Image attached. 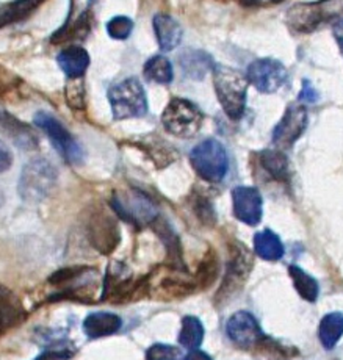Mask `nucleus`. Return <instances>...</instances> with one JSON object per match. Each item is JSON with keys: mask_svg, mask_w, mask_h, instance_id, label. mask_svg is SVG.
Wrapping results in <instances>:
<instances>
[{"mask_svg": "<svg viewBox=\"0 0 343 360\" xmlns=\"http://www.w3.org/2000/svg\"><path fill=\"white\" fill-rule=\"evenodd\" d=\"M4 204V195H2V191H0V205Z\"/></svg>", "mask_w": 343, "mask_h": 360, "instance_id": "obj_39", "label": "nucleus"}, {"mask_svg": "<svg viewBox=\"0 0 343 360\" xmlns=\"http://www.w3.org/2000/svg\"><path fill=\"white\" fill-rule=\"evenodd\" d=\"M299 101L304 102V103H313L318 101V93L317 89L312 86V83L309 80L303 82V89H301V94H299Z\"/></svg>", "mask_w": 343, "mask_h": 360, "instance_id": "obj_35", "label": "nucleus"}, {"mask_svg": "<svg viewBox=\"0 0 343 360\" xmlns=\"http://www.w3.org/2000/svg\"><path fill=\"white\" fill-rule=\"evenodd\" d=\"M153 227H154V232L159 235V238L164 245V249H167L169 268L185 271V266L182 262L181 240H179V237H177V233L173 231V227H171L167 221L162 218H157L153 223Z\"/></svg>", "mask_w": 343, "mask_h": 360, "instance_id": "obj_18", "label": "nucleus"}, {"mask_svg": "<svg viewBox=\"0 0 343 360\" xmlns=\"http://www.w3.org/2000/svg\"><path fill=\"white\" fill-rule=\"evenodd\" d=\"M13 165V154L10 148L0 140V174L5 171H8Z\"/></svg>", "mask_w": 343, "mask_h": 360, "instance_id": "obj_36", "label": "nucleus"}, {"mask_svg": "<svg viewBox=\"0 0 343 360\" xmlns=\"http://www.w3.org/2000/svg\"><path fill=\"white\" fill-rule=\"evenodd\" d=\"M65 99L66 103L75 112L85 110L86 107V91H85V82L82 77L77 79H67L65 86Z\"/></svg>", "mask_w": 343, "mask_h": 360, "instance_id": "obj_29", "label": "nucleus"}, {"mask_svg": "<svg viewBox=\"0 0 343 360\" xmlns=\"http://www.w3.org/2000/svg\"><path fill=\"white\" fill-rule=\"evenodd\" d=\"M177 61H179L185 77L190 80H202L205 75L214 72L215 69L214 58L207 52L198 49H185L177 57Z\"/></svg>", "mask_w": 343, "mask_h": 360, "instance_id": "obj_16", "label": "nucleus"}, {"mask_svg": "<svg viewBox=\"0 0 343 360\" xmlns=\"http://www.w3.org/2000/svg\"><path fill=\"white\" fill-rule=\"evenodd\" d=\"M226 334L232 343L243 349L259 348L266 337L256 316L246 310H240L229 318L228 324H226Z\"/></svg>", "mask_w": 343, "mask_h": 360, "instance_id": "obj_12", "label": "nucleus"}, {"mask_svg": "<svg viewBox=\"0 0 343 360\" xmlns=\"http://www.w3.org/2000/svg\"><path fill=\"white\" fill-rule=\"evenodd\" d=\"M343 13V0L297 4L287 11V25L299 33H311Z\"/></svg>", "mask_w": 343, "mask_h": 360, "instance_id": "obj_4", "label": "nucleus"}, {"mask_svg": "<svg viewBox=\"0 0 343 360\" xmlns=\"http://www.w3.org/2000/svg\"><path fill=\"white\" fill-rule=\"evenodd\" d=\"M0 134L24 150H35L39 146L38 135L27 126L25 122L19 121L11 113L0 110Z\"/></svg>", "mask_w": 343, "mask_h": 360, "instance_id": "obj_15", "label": "nucleus"}, {"mask_svg": "<svg viewBox=\"0 0 343 360\" xmlns=\"http://www.w3.org/2000/svg\"><path fill=\"white\" fill-rule=\"evenodd\" d=\"M254 252L260 259L276 262L284 257V245L276 233L265 229L254 235Z\"/></svg>", "mask_w": 343, "mask_h": 360, "instance_id": "obj_21", "label": "nucleus"}, {"mask_svg": "<svg viewBox=\"0 0 343 360\" xmlns=\"http://www.w3.org/2000/svg\"><path fill=\"white\" fill-rule=\"evenodd\" d=\"M112 207L119 218L135 226L153 224L159 218L157 205L140 191L115 193Z\"/></svg>", "mask_w": 343, "mask_h": 360, "instance_id": "obj_9", "label": "nucleus"}, {"mask_svg": "<svg viewBox=\"0 0 343 360\" xmlns=\"http://www.w3.org/2000/svg\"><path fill=\"white\" fill-rule=\"evenodd\" d=\"M307 110L303 103L292 102L285 108L284 116L280 117L278 126L273 131V143L280 149H287L295 144V141L304 134L307 127Z\"/></svg>", "mask_w": 343, "mask_h": 360, "instance_id": "obj_13", "label": "nucleus"}, {"mask_svg": "<svg viewBox=\"0 0 343 360\" xmlns=\"http://www.w3.org/2000/svg\"><path fill=\"white\" fill-rule=\"evenodd\" d=\"M259 162L262 168L268 172V174L276 180H287L290 174L289 169V160L280 150H264L260 152Z\"/></svg>", "mask_w": 343, "mask_h": 360, "instance_id": "obj_26", "label": "nucleus"}, {"mask_svg": "<svg viewBox=\"0 0 343 360\" xmlns=\"http://www.w3.org/2000/svg\"><path fill=\"white\" fill-rule=\"evenodd\" d=\"M39 4H43V0H13L2 5L0 6V29L30 16Z\"/></svg>", "mask_w": 343, "mask_h": 360, "instance_id": "obj_22", "label": "nucleus"}, {"mask_svg": "<svg viewBox=\"0 0 343 360\" xmlns=\"http://www.w3.org/2000/svg\"><path fill=\"white\" fill-rule=\"evenodd\" d=\"M289 274L293 281L295 288H297V292L299 293L301 297H303V300L309 302L317 301L318 292H320L318 282L315 281L311 274H307L304 269H301L297 265L289 266Z\"/></svg>", "mask_w": 343, "mask_h": 360, "instance_id": "obj_27", "label": "nucleus"}, {"mask_svg": "<svg viewBox=\"0 0 343 360\" xmlns=\"http://www.w3.org/2000/svg\"><path fill=\"white\" fill-rule=\"evenodd\" d=\"M58 66L66 74L67 79L84 77L90 66V55L80 46H70L58 55Z\"/></svg>", "mask_w": 343, "mask_h": 360, "instance_id": "obj_20", "label": "nucleus"}, {"mask_svg": "<svg viewBox=\"0 0 343 360\" xmlns=\"http://www.w3.org/2000/svg\"><path fill=\"white\" fill-rule=\"evenodd\" d=\"M108 102L113 120H134L148 113V98L143 83L136 77L121 80L108 89Z\"/></svg>", "mask_w": 343, "mask_h": 360, "instance_id": "obj_3", "label": "nucleus"}, {"mask_svg": "<svg viewBox=\"0 0 343 360\" xmlns=\"http://www.w3.org/2000/svg\"><path fill=\"white\" fill-rule=\"evenodd\" d=\"M183 352L181 348L171 345L155 343L146 351V360H182Z\"/></svg>", "mask_w": 343, "mask_h": 360, "instance_id": "obj_33", "label": "nucleus"}, {"mask_svg": "<svg viewBox=\"0 0 343 360\" xmlns=\"http://www.w3.org/2000/svg\"><path fill=\"white\" fill-rule=\"evenodd\" d=\"M86 235L96 251L104 255L112 254L118 248L121 240L118 223L104 209L91 212L86 221Z\"/></svg>", "mask_w": 343, "mask_h": 360, "instance_id": "obj_10", "label": "nucleus"}, {"mask_svg": "<svg viewBox=\"0 0 343 360\" xmlns=\"http://www.w3.org/2000/svg\"><path fill=\"white\" fill-rule=\"evenodd\" d=\"M134 32V20L127 16H115L107 22V33L113 39L124 41Z\"/></svg>", "mask_w": 343, "mask_h": 360, "instance_id": "obj_32", "label": "nucleus"}, {"mask_svg": "<svg viewBox=\"0 0 343 360\" xmlns=\"http://www.w3.org/2000/svg\"><path fill=\"white\" fill-rule=\"evenodd\" d=\"M35 124L49 136V140L57 150L71 165H82L85 160V152L82 149L77 140L67 131V129L58 120L49 113L38 112L35 115Z\"/></svg>", "mask_w": 343, "mask_h": 360, "instance_id": "obj_8", "label": "nucleus"}, {"mask_svg": "<svg viewBox=\"0 0 343 360\" xmlns=\"http://www.w3.org/2000/svg\"><path fill=\"white\" fill-rule=\"evenodd\" d=\"M287 74L285 66L278 60L260 58L252 61L246 71V79L256 86L260 93L273 94L285 85Z\"/></svg>", "mask_w": 343, "mask_h": 360, "instance_id": "obj_11", "label": "nucleus"}, {"mask_svg": "<svg viewBox=\"0 0 343 360\" xmlns=\"http://www.w3.org/2000/svg\"><path fill=\"white\" fill-rule=\"evenodd\" d=\"M75 346L70 340H57L46 346L35 360H67L74 357Z\"/></svg>", "mask_w": 343, "mask_h": 360, "instance_id": "obj_31", "label": "nucleus"}, {"mask_svg": "<svg viewBox=\"0 0 343 360\" xmlns=\"http://www.w3.org/2000/svg\"><path fill=\"white\" fill-rule=\"evenodd\" d=\"M248 79L234 68L215 65L214 85L216 98L221 108L231 120H240L246 108V94H248Z\"/></svg>", "mask_w": 343, "mask_h": 360, "instance_id": "obj_1", "label": "nucleus"}, {"mask_svg": "<svg viewBox=\"0 0 343 360\" xmlns=\"http://www.w3.org/2000/svg\"><path fill=\"white\" fill-rule=\"evenodd\" d=\"M140 148L150 157L157 168H164L176 160V150L159 136H148L140 143Z\"/></svg>", "mask_w": 343, "mask_h": 360, "instance_id": "obj_23", "label": "nucleus"}, {"mask_svg": "<svg viewBox=\"0 0 343 360\" xmlns=\"http://www.w3.org/2000/svg\"><path fill=\"white\" fill-rule=\"evenodd\" d=\"M58 179V171L46 158H33L20 172L18 193L29 204H38L51 195Z\"/></svg>", "mask_w": 343, "mask_h": 360, "instance_id": "obj_2", "label": "nucleus"}, {"mask_svg": "<svg viewBox=\"0 0 343 360\" xmlns=\"http://www.w3.org/2000/svg\"><path fill=\"white\" fill-rule=\"evenodd\" d=\"M181 346L187 349H198L204 340V326L196 316H185L182 320V329L179 334Z\"/></svg>", "mask_w": 343, "mask_h": 360, "instance_id": "obj_28", "label": "nucleus"}, {"mask_svg": "<svg viewBox=\"0 0 343 360\" xmlns=\"http://www.w3.org/2000/svg\"><path fill=\"white\" fill-rule=\"evenodd\" d=\"M204 122V115L193 102L176 98L162 115V124L171 135L179 138L195 136Z\"/></svg>", "mask_w": 343, "mask_h": 360, "instance_id": "obj_6", "label": "nucleus"}, {"mask_svg": "<svg viewBox=\"0 0 343 360\" xmlns=\"http://www.w3.org/2000/svg\"><path fill=\"white\" fill-rule=\"evenodd\" d=\"M143 75L146 80L160 83V85H168L174 79V69L171 61L163 57V55H155V57L149 58L146 61L145 68H143Z\"/></svg>", "mask_w": 343, "mask_h": 360, "instance_id": "obj_24", "label": "nucleus"}, {"mask_svg": "<svg viewBox=\"0 0 343 360\" xmlns=\"http://www.w3.org/2000/svg\"><path fill=\"white\" fill-rule=\"evenodd\" d=\"M332 33H334L335 41H337V44H339V47H340V51L343 52V18L339 19L337 22L334 24Z\"/></svg>", "mask_w": 343, "mask_h": 360, "instance_id": "obj_37", "label": "nucleus"}, {"mask_svg": "<svg viewBox=\"0 0 343 360\" xmlns=\"http://www.w3.org/2000/svg\"><path fill=\"white\" fill-rule=\"evenodd\" d=\"M122 326V320L110 311H94L84 321V332L90 338H102L113 335Z\"/></svg>", "mask_w": 343, "mask_h": 360, "instance_id": "obj_19", "label": "nucleus"}, {"mask_svg": "<svg viewBox=\"0 0 343 360\" xmlns=\"http://www.w3.org/2000/svg\"><path fill=\"white\" fill-rule=\"evenodd\" d=\"M252 268V255L245 245L234 243L231 246L229 262L226 266L224 279L216 292V304L223 306L231 301L243 288Z\"/></svg>", "mask_w": 343, "mask_h": 360, "instance_id": "obj_7", "label": "nucleus"}, {"mask_svg": "<svg viewBox=\"0 0 343 360\" xmlns=\"http://www.w3.org/2000/svg\"><path fill=\"white\" fill-rule=\"evenodd\" d=\"M343 335V314L340 311H334V314H328L320 323L318 328V337L321 345L326 349H332L340 337Z\"/></svg>", "mask_w": 343, "mask_h": 360, "instance_id": "obj_25", "label": "nucleus"}, {"mask_svg": "<svg viewBox=\"0 0 343 360\" xmlns=\"http://www.w3.org/2000/svg\"><path fill=\"white\" fill-rule=\"evenodd\" d=\"M94 2H96V0H88V4H90V5H91V4H94Z\"/></svg>", "mask_w": 343, "mask_h": 360, "instance_id": "obj_40", "label": "nucleus"}, {"mask_svg": "<svg viewBox=\"0 0 343 360\" xmlns=\"http://www.w3.org/2000/svg\"><path fill=\"white\" fill-rule=\"evenodd\" d=\"M219 269V263L216 255L214 252H209L205 255L204 260L201 262V265L198 268V274H196V285H201L207 288L212 282L216 279V273Z\"/></svg>", "mask_w": 343, "mask_h": 360, "instance_id": "obj_30", "label": "nucleus"}, {"mask_svg": "<svg viewBox=\"0 0 343 360\" xmlns=\"http://www.w3.org/2000/svg\"><path fill=\"white\" fill-rule=\"evenodd\" d=\"M185 360H214L207 352H204L201 349H191L187 356H185Z\"/></svg>", "mask_w": 343, "mask_h": 360, "instance_id": "obj_38", "label": "nucleus"}, {"mask_svg": "<svg viewBox=\"0 0 343 360\" xmlns=\"http://www.w3.org/2000/svg\"><path fill=\"white\" fill-rule=\"evenodd\" d=\"M232 207L234 214L238 221L248 224L257 226L262 219L264 213V200L259 190L252 186H237L232 191Z\"/></svg>", "mask_w": 343, "mask_h": 360, "instance_id": "obj_14", "label": "nucleus"}, {"mask_svg": "<svg viewBox=\"0 0 343 360\" xmlns=\"http://www.w3.org/2000/svg\"><path fill=\"white\" fill-rule=\"evenodd\" d=\"M195 209H196L198 217L202 219L204 224H212L215 221L214 207H212V204L207 199H198Z\"/></svg>", "mask_w": 343, "mask_h": 360, "instance_id": "obj_34", "label": "nucleus"}, {"mask_svg": "<svg viewBox=\"0 0 343 360\" xmlns=\"http://www.w3.org/2000/svg\"><path fill=\"white\" fill-rule=\"evenodd\" d=\"M153 27L157 43H159V47L162 51L169 52L181 44L183 32L181 24L177 22L173 16L159 13V15H155L153 19Z\"/></svg>", "mask_w": 343, "mask_h": 360, "instance_id": "obj_17", "label": "nucleus"}, {"mask_svg": "<svg viewBox=\"0 0 343 360\" xmlns=\"http://www.w3.org/2000/svg\"><path fill=\"white\" fill-rule=\"evenodd\" d=\"M190 162L199 177L207 182H221L228 174L229 157L228 150L218 140L209 138L201 141L190 152Z\"/></svg>", "mask_w": 343, "mask_h": 360, "instance_id": "obj_5", "label": "nucleus"}]
</instances>
